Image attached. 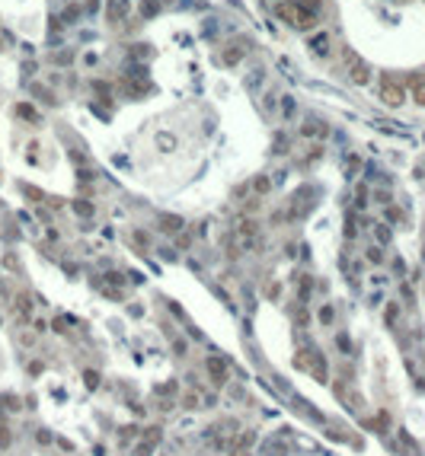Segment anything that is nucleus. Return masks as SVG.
<instances>
[{
  "label": "nucleus",
  "mask_w": 425,
  "mask_h": 456,
  "mask_svg": "<svg viewBox=\"0 0 425 456\" xmlns=\"http://www.w3.org/2000/svg\"><path fill=\"white\" fill-rule=\"evenodd\" d=\"M380 102L390 105V109H400V105L406 102L403 86H400V83H393L390 77H384V80H380Z\"/></svg>",
  "instance_id": "1"
},
{
  "label": "nucleus",
  "mask_w": 425,
  "mask_h": 456,
  "mask_svg": "<svg viewBox=\"0 0 425 456\" xmlns=\"http://www.w3.org/2000/svg\"><path fill=\"white\" fill-rule=\"evenodd\" d=\"M349 77H352V80H355V83H358V86H364V83H368V80H371V70H368V64H364V61H361V58H355V55H349Z\"/></svg>",
  "instance_id": "2"
},
{
  "label": "nucleus",
  "mask_w": 425,
  "mask_h": 456,
  "mask_svg": "<svg viewBox=\"0 0 425 456\" xmlns=\"http://www.w3.org/2000/svg\"><path fill=\"white\" fill-rule=\"evenodd\" d=\"M208 373H211L214 383H224L227 380V364H224L221 357H208Z\"/></svg>",
  "instance_id": "3"
},
{
  "label": "nucleus",
  "mask_w": 425,
  "mask_h": 456,
  "mask_svg": "<svg viewBox=\"0 0 425 456\" xmlns=\"http://www.w3.org/2000/svg\"><path fill=\"white\" fill-rule=\"evenodd\" d=\"M125 13H128V0H112L109 10H106V20H109V23H118Z\"/></svg>",
  "instance_id": "4"
},
{
  "label": "nucleus",
  "mask_w": 425,
  "mask_h": 456,
  "mask_svg": "<svg viewBox=\"0 0 425 456\" xmlns=\"http://www.w3.org/2000/svg\"><path fill=\"white\" fill-rule=\"evenodd\" d=\"M278 16L285 23H291V26H298V16H301V7H294V4H278Z\"/></svg>",
  "instance_id": "5"
},
{
  "label": "nucleus",
  "mask_w": 425,
  "mask_h": 456,
  "mask_svg": "<svg viewBox=\"0 0 425 456\" xmlns=\"http://www.w3.org/2000/svg\"><path fill=\"white\" fill-rule=\"evenodd\" d=\"M125 90L131 96H144V93H151V83H147V80H128Z\"/></svg>",
  "instance_id": "6"
},
{
  "label": "nucleus",
  "mask_w": 425,
  "mask_h": 456,
  "mask_svg": "<svg viewBox=\"0 0 425 456\" xmlns=\"http://www.w3.org/2000/svg\"><path fill=\"white\" fill-rule=\"evenodd\" d=\"M409 83H412V99L419 105H425V80H422V77H412Z\"/></svg>",
  "instance_id": "7"
},
{
  "label": "nucleus",
  "mask_w": 425,
  "mask_h": 456,
  "mask_svg": "<svg viewBox=\"0 0 425 456\" xmlns=\"http://www.w3.org/2000/svg\"><path fill=\"white\" fill-rule=\"evenodd\" d=\"M400 443H403V450H409V456H419V453H422V450H419V443H415L406 431H400Z\"/></svg>",
  "instance_id": "8"
},
{
  "label": "nucleus",
  "mask_w": 425,
  "mask_h": 456,
  "mask_svg": "<svg viewBox=\"0 0 425 456\" xmlns=\"http://www.w3.org/2000/svg\"><path fill=\"white\" fill-rule=\"evenodd\" d=\"M314 26H317V16H314V13H304V10H301V16H298V29L310 32Z\"/></svg>",
  "instance_id": "9"
},
{
  "label": "nucleus",
  "mask_w": 425,
  "mask_h": 456,
  "mask_svg": "<svg viewBox=\"0 0 425 456\" xmlns=\"http://www.w3.org/2000/svg\"><path fill=\"white\" fill-rule=\"evenodd\" d=\"M160 223H163V230H167V233L182 230V220H179V217H160Z\"/></svg>",
  "instance_id": "10"
},
{
  "label": "nucleus",
  "mask_w": 425,
  "mask_h": 456,
  "mask_svg": "<svg viewBox=\"0 0 425 456\" xmlns=\"http://www.w3.org/2000/svg\"><path fill=\"white\" fill-rule=\"evenodd\" d=\"M301 134H310V137H323L326 134V128L320 125V121H314V125H307V128H301Z\"/></svg>",
  "instance_id": "11"
},
{
  "label": "nucleus",
  "mask_w": 425,
  "mask_h": 456,
  "mask_svg": "<svg viewBox=\"0 0 425 456\" xmlns=\"http://www.w3.org/2000/svg\"><path fill=\"white\" fill-rule=\"evenodd\" d=\"M326 45H329V35H317V39L310 42V48H314L317 55H323V51H326Z\"/></svg>",
  "instance_id": "12"
},
{
  "label": "nucleus",
  "mask_w": 425,
  "mask_h": 456,
  "mask_svg": "<svg viewBox=\"0 0 425 456\" xmlns=\"http://www.w3.org/2000/svg\"><path fill=\"white\" fill-rule=\"evenodd\" d=\"M240 236H243V240L256 236V220H253V223H249V220H240Z\"/></svg>",
  "instance_id": "13"
},
{
  "label": "nucleus",
  "mask_w": 425,
  "mask_h": 456,
  "mask_svg": "<svg viewBox=\"0 0 425 456\" xmlns=\"http://www.w3.org/2000/svg\"><path fill=\"white\" fill-rule=\"evenodd\" d=\"M240 58H243V51H240V48H230V51H224V64H237Z\"/></svg>",
  "instance_id": "14"
},
{
  "label": "nucleus",
  "mask_w": 425,
  "mask_h": 456,
  "mask_svg": "<svg viewBox=\"0 0 425 456\" xmlns=\"http://www.w3.org/2000/svg\"><path fill=\"white\" fill-rule=\"evenodd\" d=\"M141 10H144V16H154V13L160 10V4H157V0H144V7H141Z\"/></svg>",
  "instance_id": "15"
},
{
  "label": "nucleus",
  "mask_w": 425,
  "mask_h": 456,
  "mask_svg": "<svg viewBox=\"0 0 425 456\" xmlns=\"http://www.w3.org/2000/svg\"><path fill=\"white\" fill-rule=\"evenodd\" d=\"M83 380H86V386H90V389H96V386H99V376H96V370H86V373H83Z\"/></svg>",
  "instance_id": "16"
},
{
  "label": "nucleus",
  "mask_w": 425,
  "mask_h": 456,
  "mask_svg": "<svg viewBox=\"0 0 425 456\" xmlns=\"http://www.w3.org/2000/svg\"><path fill=\"white\" fill-rule=\"evenodd\" d=\"M74 210H77V214H93V204H86V201H74Z\"/></svg>",
  "instance_id": "17"
},
{
  "label": "nucleus",
  "mask_w": 425,
  "mask_h": 456,
  "mask_svg": "<svg viewBox=\"0 0 425 456\" xmlns=\"http://www.w3.org/2000/svg\"><path fill=\"white\" fill-rule=\"evenodd\" d=\"M320 322H323V326L333 322V306H323V310H320Z\"/></svg>",
  "instance_id": "18"
},
{
  "label": "nucleus",
  "mask_w": 425,
  "mask_h": 456,
  "mask_svg": "<svg viewBox=\"0 0 425 456\" xmlns=\"http://www.w3.org/2000/svg\"><path fill=\"white\" fill-rule=\"evenodd\" d=\"M368 262H374V265H377V262H384V252H380L377 246H374V249H368Z\"/></svg>",
  "instance_id": "19"
},
{
  "label": "nucleus",
  "mask_w": 425,
  "mask_h": 456,
  "mask_svg": "<svg viewBox=\"0 0 425 456\" xmlns=\"http://www.w3.org/2000/svg\"><path fill=\"white\" fill-rule=\"evenodd\" d=\"M396 313H400V310H396V303H390L387 306V326H393V322H396Z\"/></svg>",
  "instance_id": "20"
},
{
  "label": "nucleus",
  "mask_w": 425,
  "mask_h": 456,
  "mask_svg": "<svg viewBox=\"0 0 425 456\" xmlns=\"http://www.w3.org/2000/svg\"><path fill=\"white\" fill-rule=\"evenodd\" d=\"M20 115L32 118V121H39V115H36V112H32V105H20Z\"/></svg>",
  "instance_id": "21"
},
{
  "label": "nucleus",
  "mask_w": 425,
  "mask_h": 456,
  "mask_svg": "<svg viewBox=\"0 0 425 456\" xmlns=\"http://www.w3.org/2000/svg\"><path fill=\"white\" fill-rule=\"evenodd\" d=\"M377 240H380V243H387V240H390V230H387V226H384V223H380V226H377Z\"/></svg>",
  "instance_id": "22"
},
{
  "label": "nucleus",
  "mask_w": 425,
  "mask_h": 456,
  "mask_svg": "<svg viewBox=\"0 0 425 456\" xmlns=\"http://www.w3.org/2000/svg\"><path fill=\"white\" fill-rule=\"evenodd\" d=\"M256 191H259V195L268 191V179H256Z\"/></svg>",
  "instance_id": "23"
},
{
  "label": "nucleus",
  "mask_w": 425,
  "mask_h": 456,
  "mask_svg": "<svg viewBox=\"0 0 425 456\" xmlns=\"http://www.w3.org/2000/svg\"><path fill=\"white\" fill-rule=\"evenodd\" d=\"M0 446H10V434H7V427H0Z\"/></svg>",
  "instance_id": "24"
},
{
  "label": "nucleus",
  "mask_w": 425,
  "mask_h": 456,
  "mask_svg": "<svg viewBox=\"0 0 425 456\" xmlns=\"http://www.w3.org/2000/svg\"><path fill=\"white\" fill-rule=\"evenodd\" d=\"M16 306H20L23 313H29V297H20V303H16Z\"/></svg>",
  "instance_id": "25"
}]
</instances>
